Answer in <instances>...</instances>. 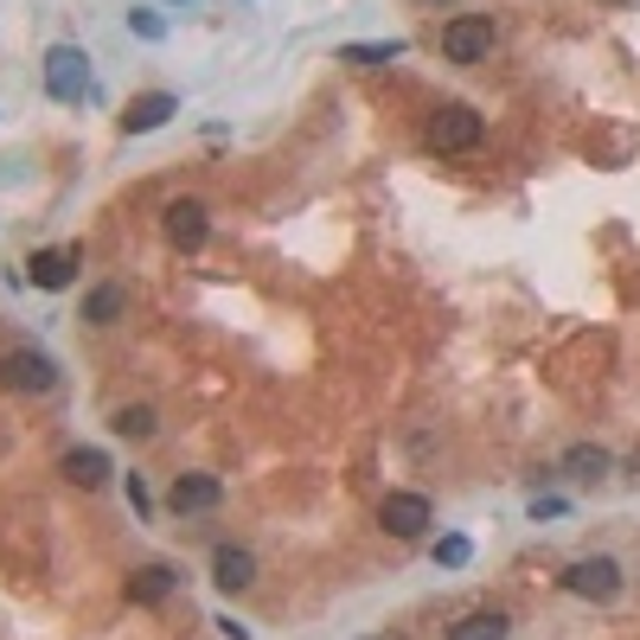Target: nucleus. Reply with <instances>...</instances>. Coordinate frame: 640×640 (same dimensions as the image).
Instances as JSON below:
<instances>
[{
    "mask_svg": "<svg viewBox=\"0 0 640 640\" xmlns=\"http://www.w3.org/2000/svg\"><path fill=\"white\" fill-rule=\"evenodd\" d=\"M46 97L65 102V109H77V102L90 97V51L71 46V39L46 51Z\"/></svg>",
    "mask_w": 640,
    "mask_h": 640,
    "instance_id": "f257e3e1",
    "label": "nucleus"
},
{
    "mask_svg": "<svg viewBox=\"0 0 640 640\" xmlns=\"http://www.w3.org/2000/svg\"><path fill=\"white\" fill-rule=\"evenodd\" d=\"M0 384L13 397H46L51 384H58V358L39 353V346H7L0 353Z\"/></svg>",
    "mask_w": 640,
    "mask_h": 640,
    "instance_id": "f03ea898",
    "label": "nucleus"
},
{
    "mask_svg": "<svg viewBox=\"0 0 640 640\" xmlns=\"http://www.w3.org/2000/svg\"><path fill=\"white\" fill-rule=\"evenodd\" d=\"M500 39V26L486 20V13H455V20L442 26V58L449 65H481L486 51Z\"/></svg>",
    "mask_w": 640,
    "mask_h": 640,
    "instance_id": "7ed1b4c3",
    "label": "nucleus"
},
{
    "mask_svg": "<svg viewBox=\"0 0 640 640\" xmlns=\"http://www.w3.org/2000/svg\"><path fill=\"white\" fill-rule=\"evenodd\" d=\"M486 122L467 109V102H442V109H430V148L435 154H467L481 148Z\"/></svg>",
    "mask_w": 640,
    "mask_h": 640,
    "instance_id": "20e7f679",
    "label": "nucleus"
},
{
    "mask_svg": "<svg viewBox=\"0 0 640 640\" xmlns=\"http://www.w3.org/2000/svg\"><path fill=\"white\" fill-rule=\"evenodd\" d=\"M378 525L391 538H423L435 525V506H430V493H410V486H397V493H384L378 500Z\"/></svg>",
    "mask_w": 640,
    "mask_h": 640,
    "instance_id": "39448f33",
    "label": "nucleus"
},
{
    "mask_svg": "<svg viewBox=\"0 0 640 640\" xmlns=\"http://www.w3.org/2000/svg\"><path fill=\"white\" fill-rule=\"evenodd\" d=\"M77 269H83V244H51V250L26 256V282H32V288H46V295L71 288Z\"/></svg>",
    "mask_w": 640,
    "mask_h": 640,
    "instance_id": "423d86ee",
    "label": "nucleus"
},
{
    "mask_svg": "<svg viewBox=\"0 0 640 640\" xmlns=\"http://www.w3.org/2000/svg\"><path fill=\"white\" fill-rule=\"evenodd\" d=\"M621 583H628V577H621V563L614 558H577L570 570H563V589L583 595V602H614Z\"/></svg>",
    "mask_w": 640,
    "mask_h": 640,
    "instance_id": "0eeeda50",
    "label": "nucleus"
},
{
    "mask_svg": "<svg viewBox=\"0 0 640 640\" xmlns=\"http://www.w3.org/2000/svg\"><path fill=\"white\" fill-rule=\"evenodd\" d=\"M160 230H167V244L174 250H205V237H211V211H205L199 199H167V211H160Z\"/></svg>",
    "mask_w": 640,
    "mask_h": 640,
    "instance_id": "6e6552de",
    "label": "nucleus"
},
{
    "mask_svg": "<svg viewBox=\"0 0 640 640\" xmlns=\"http://www.w3.org/2000/svg\"><path fill=\"white\" fill-rule=\"evenodd\" d=\"M179 116V97L174 90H141V97H128V109L116 116L122 135H154V128H167Z\"/></svg>",
    "mask_w": 640,
    "mask_h": 640,
    "instance_id": "1a4fd4ad",
    "label": "nucleus"
},
{
    "mask_svg": "<svg viewBox=\"0 0 640 640\" xmlns=\"http://www.w3.org/2000/svg\"><path fill=\"white\" fill-rule=\"evenodd\" d=\"M218 500H225V481H218V474H174V486H167V506H174L179 519L211 512Z\"/></svg>",
    "mask_w": 640,
    "mask_h": 640,
    "instance_id": "9d476101",
    "label": "nucleus"
},
{
    "mask_svg": "<svg viewBox=\"0 0 640 640\" xmlns=\"http://www.w3.org/2000/svg\"><path fill=\"white\" fill-rule=\"evenodd\" d=\"M174 589H179V570H174V563H141V570L122 583V595L135 602V609H154V602H167Z\"/></svg>",
    "mask_w": 640,
    "mask_h": 640,
    "instance_id": "9b49d317",
    "label": "nucleus"
},
{
    "mask_svg": "<svg viewBox=\"0 0 640 640\" xmlns=\"http://www.w3.org/2000/svg\"><path fill=\"white\" fill-rule=\"evenodd\" d=\"M211 583L225 589V595H244V589L256 583V558L244 544H218V551H211Z\"/></svg>",
    "mask_w": 640,
    "mask_h": 640,
    "instance_id": "f8f14e48",
    "label": "nucleus"
},
{
    "mask_svg": "<svg viewBox=\"0 0 640 640\" xmlns=\"http://www.w3.org/2000/svg\"><path fill=\"white\" fill-rule=\"evenodd\" d=\"M58 474H65L71 486H83V493H97V486H109L116 461L102 455V449H90V442H83V449H71V455L58 461Z\"/></svg>",
    "mask_w": 640,
    "mask_h": 640,
    "instance_id": "ddd939ff",
    "label": "nucleus"
},
{
    "mask_svg": "<svg viewBox=\"0 0 640 640\" xmlns=\"http://www.w3.org/2000/svg\"><path fill=\"white\" fill-rule=\"evenodd\" d=\"M122 314H128V288H122V282H97V288L83 295V321H90V327H116Z\"/></svg>",
    "mask_w": 640,
    "mask_h": 640,
    "instance_id": "4468645a",
    "label": "nucleus"
},
{
    "mask_svg": "<svg viewBox=\"0 0 640 640\" xmlns=\"http://www.w3.org/2000/svg\"><path fill=\"white\" fill-rule=\"evenodd\" d=\"M404 39H358V46H339V65H358V71H384L404 58Z\"/></svg>",
    "mask_w": 640,
    "mask_h": 640,
    "instance_id": "2eb2a0df",
    "label": "nucleus"
},
{
    "mask_svg": "<svg viewBox=\"0 0 640 640\" xmlns=\"http://www.w3.org/2000/svg\"><path fill=\"white\" fill-rule=\"evenodd\" d=\"M506 634H512L506 609H474V614H461L455 628H449V640H506Z\"/></svg>",
    "mask_w": 640,
    "mask_h": 640,
    "instance_id": "dca6fc26",
    "label": "nucleus"
},
{
    "mask_svg": "<svg viewBox=\"0 0 640 640\" xmlns=\"http://www.w3.org/2000/svg\"><path fill=\"white\" fill-rule=\"evenodd\" d=\"M563 474H570V481H609V449H602V442H577V449H570V455H563Z\"/></svg>",
    "mask_w": 640,
    "mask_h": 640,
    "instance_id": "f3484780",
    "label": "nucleus"
},
{
    "mask_svg": "<svg viewBox=\"0 0 640 640\" xmlns=\"http://www.w3.org/2000/svg\"><path fill=\"white\" fill-rule=\"evenodd\" d=\"M109 430L122 435V442H154L160 416H154V404H122L116 416H109Z\"/></svg>",
    "mask_w": 640,
    "mask_h": 640,
    "instance_id": "a211bd4d",
    "label": "nucleus"
},
{
    "mask_svg": "<svg viewBox=\"0 0 640 640\" xmlns=\"http://www.w3.org/2000/svg\"><path fill=\"white\" fill-rule=\"evenodd\" d=\"M128 26H135V39H148V46H160V39H167L160 7H128Z\"/></svg>",
    "mask_w": 640,
    "mask_h": 640,
    "instance_id": "6ab92c4d",
    "label": "nucleus"
},
{
    "mask_svg": "<svg viewBox=\"0 0 640 640\" xmlns=\"http://www.w3.org/2000/svg\"><path fill=\"white\" fill-rule=\"evenodd\" d=\"M474 558V544H467V538L461 532H449V538H435V563H442V570H461V563Z\"/></svg>",
    "mask_w": 640,
    "mask_h": 640,
    "instance_id": "aec40b11",
    "label": "nucleus"
},
{
    "mask_svg": "<svg viewBox=\"0 0 640 640\" xmlns=\"http://www.w3.org/2000/svg\"><path fill=\"white\" fill-rule=\"evenodd\" d=\"M128 506H135V519H148V512H154V493H148L141 474H128Z\"/></svg>",
    "mask_w": 640,
    "mask_h": 640,
    "instance_id": "412c9836",
    "label": "nucleus"
},
{
    "mask_svg": "<svg viewBox=\"0 0 640 640\" xmlns=\"http://www.w3.org/2000/svg\"><path fill=\"white\" fill-rule=\"evenodd\" d=\"M558 512H563L558 493H538V500H532V519H558Z\"/></svg>",
    "mask_w": 640,
    "mask_h": 640,
    "instance_id": "4be33fe9",
    "label": "nucleus"
},
{
    "mask_svg": "<svg viewBox=\"0 0 640 640\" xmlns=\"http://www.w3.org/2000/svg\"><path fill=\"white\" fill-rule=\"evenodd\" d=\"M218 634H225V640H256L250 628H244V621H237V614H218Z\"/></svg>",
    "mask_w": 640,
    "mask_h": 640,
    "instance_id": "5701e85b",
    "label": "nucleus"
}]
</instances>
